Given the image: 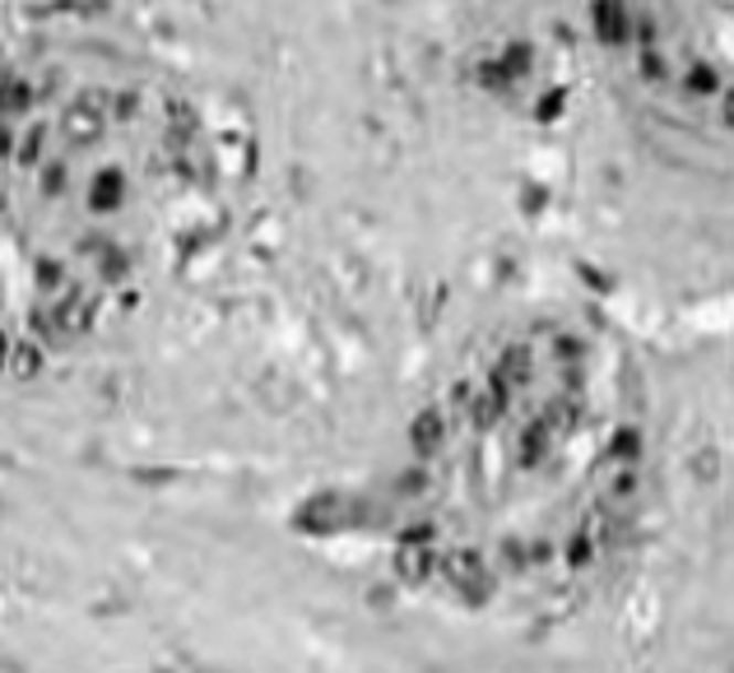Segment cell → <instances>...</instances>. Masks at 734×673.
<instances>
[{
  "mask_svg": "<svg viewBox=\"0 0 734 673\" xmlns=\"http://www.w3.org/2000/svg\"><path fill=\"white\" fill-rule=\"evenodd\" d=\"M228 145L177 84L0 47V376L136 321L228 228Z\"/></svg>",
  "mask_w": 734,
  "mask_h": 673,
  "instance_id": "obj_1",
  "label": "cell"
}]
</instances>
